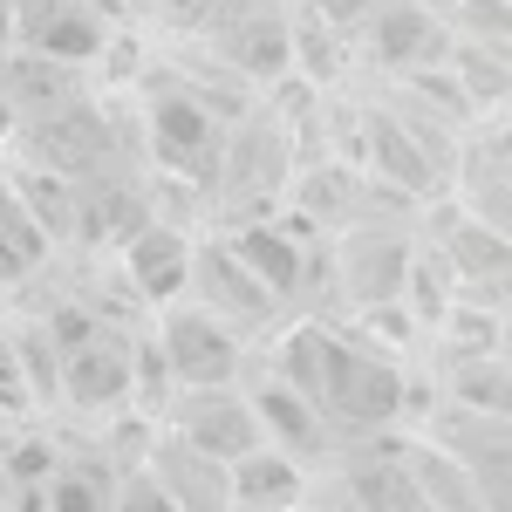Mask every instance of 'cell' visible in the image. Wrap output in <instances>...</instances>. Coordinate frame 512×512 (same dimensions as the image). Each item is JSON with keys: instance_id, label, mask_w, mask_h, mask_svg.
Here are the masks:
<instances>
[{"instance_id": "obj_1", "label": "cell", "mask_w": 512, "mask_h": 512, "mask_svg": "<svg viewBox=\"0 0 512 512\" xmlns=\"http://www.w3.org/2000/svg\"><path fill=\"white\" fill-rule=\"evenodd\" d=\"M171 431H178V444H192V451L219 458V465H233V458H246V451L267 444V437H260V417H253V403H246L233 383L178 390V403H171Z\"/></svg>"}, {"instance_id": "obj_2", "label": "cell", "mask_w": 512, "mask_h": 512, "mask_svg": "<svg viewBox=\"0 0 512 512\" xmlns=\"http://www.w3.org/2000/svg\"><path fill=\"white\" fill-rule=\"evenodd\" d=\"M164 376L178 390H212L239 376V335L205 308H171L164 315Z\"/></svg>"}, {"instance_id": "obj_3", "label": "cell", "mask_w": 512, "mask_h": 512, "mask_svg": "<svg viewBox=\"0 0 512 512\" xmlns=\"http://www.w3.org/2000/svg\"><path fill=\"white\" fill-rule=\"evenodd\" d=\"M301 499H308V472L274 444L226 465V512H301Z\"/></svg>"}, {"instance_id": "obj_4", "label": "cell", "mask_w": 512, "mask_h": 512, "mask_svg": "<svg viewBox=\"0 0 512 512\" xmlns=\"http://www.w3.org/2000/svg\"><path fill=\"white\" fill-rule=\"evenodd\" d=\"M458 212L485 233H506V130L499 123L458 151Z\"/></svg>"}, {"instance_id": "obj_5", "label": "cell", "mask_w": 512, "mask_h": 512, "mask_svg": "<svg viewBox=\"0 0 512 512\" xmlns=\"http://www.w3.org/2000/svg\"><path fill=\"white\" fill-rule=\"evenodd\" d=\"M144 472L158 478V492L178 512H226V465L192 451V444H178V437H158L151 444V465Z\"/></svg>"}, {"instance_id": "obj_6", "label": "cell", "mask_w": 512, "mask_h": 512, "mask_svg": "<svg viewBox=\"0 0 512 512\" xmlns=\"http://www.w3.org/2000/svg\"><path fill=\"white\" fill-rule=\"evenodd\" d=\"M123 267H130L144 301H178L192 287V246L178 233H164V226H144V233L123 239Z\"/></svg>"}, {"instance_id": "obj_7", "label": "cell", "mask_w": 512, "mask_h": 512, "mask_svg": "<svg viewBox=\"0 0 512 512\" xmlns=\"http://www.w3.org/2000/svg\"><path fill=\"white\" fill-rule=\"evenodd\" d=\"M62 383H69V396L76 403H117V396H130V383H137V355L123 349V342H103V335H89V342H76L69 349V369H62Z\"/></svg>"}, {"instance_id": "obj_8", "label": "cell", "mask_w": 512, "mask_h": 512, "mask_svg": "<svg viewBox=\"0 0 512 512\" xmlns=\"http://www.w3.org/2000/svg\"><path fill=\"white\" fill-rule=\"evenodd\" d=\"M151 137H158V151L171 164L219 158V123H212V110L192 103V96H164L158 110H151Z\"/></svg>"}, {"instance_id": "obj_9", "label": "cell", "mask_w": 512, "mask_h": 512, "mask_svg": "<svg viewBox=\"0 0 512 512\" xmlns=\"http://www.w3.org/2000/svg\"><path fill=\"white\" fill-rule=\"evenodd\" d=\"M444 76L458 82V103L465 110H499L506 103V48H485V41H458L451 48V69Z\"/></svg>"}, {"instance_id": "obj_10", "label": "cell", "mask_w": 512, "mask_h": 512, "mask_svg": "<svg viewBox=\"0 0 512 512\" xmlns=\"http://www.w3.org/2000/svg\"><path fill=\"white\" fill-rule=\"evenodd\" d=\"M48 239H41V219L28 212V192H14L0 178V280H21L41 267Z\"/></svg>"}, {"instance_id": "obj_11", "label": "cell", "mask_w": 512, "mask_h": 512, "mask_svg": "<svg viewBox=\"0 0 512 512\" xmlns=\"http://www.w3.org/2000/svg\"><path fill=\"white\" fill-rule=\"evenodd\" d=\"M369 21H376L369 41H376V55H383L390 69H403L424 41H437V21L417 7V0H390V7H383V14H369Z\"/></svg>"}, {"instance_id": "obj_12", "label": "cell", "mask_w": 512, "mask_h": 512, "mask_svg": "<svg viewBox=\"0 0 512 512\" xmlns=\"http://www.w3.org/2000/svg\"><path fill=\"white\" fill-rule=\"evenodd\" d=\"M451 403H465L478 417H506V355L499 349L465 355L458 376H451Z\"/></svg>"}, {"instance_id": "obj_13", "label": "cell", "mask_w": 512, "mask_h": 512, "mask_svg": "<svg viewBox=\"0 0 512 512\" xmlns=\"http://www.w3.org/2000/svg\"><path fill=\"white\" fill-rule=\"evenodd\" d=\"M349 492H355V506H362V512H431V506H424V492H417L410 472H403V458H390L383 472H355Z\"/></svg>"}, {"instance_id": "obj_14", "label": "cell", "mask_w": 512, "mask_h": 512, "mask_svg": "<svg viewBox=\"0 0 512 512\" xmlns=\"http://www.w3.org/2000/svg\"><path fill=\"white\" fill-rule=\"evenodd\" d=\"M48 512H110V492L82 472H62L48 485Z\"/></svg>"}, {"instance_id": "obj_15", "label": "cell", "mask_w": 512, "mask_h": 512, "mask_svg": "<svg viewBox=\"0 0 512 512\" xmlns=\"http://www.w3.org/2000/svg\"><path fill=\"white\" fill-rule=\"evenodd\" d=\"M110 512H178V506L158 492V478H151V472H130L117 492H110Z\"/></svg>"}, {"instance_id": "obj_16", "label": "cell", "mask_w": 512, "mask_h": 512, "mask_svg": "<svg viewBox=\"0 0 512 512\" xmlns=\"http://www.w3.org/2000/svg\"><path fill=\"white\" fill-rule=\"evenodd\" d=\"M301 506H308V512H362L349 485H328V492H315V485H308V499H301Z\"/></svg>"}, {"instance_id": "obj_17", "label": "cell", "mask_w": 512, "mask_h": 512, "mask_svg": "<svg viewBox=\"0 0 512 512\" xmlns=\"http://www.w3.org/2000/svg\"><path fill=\"white\" fill-rule=\"evenodd\" d=\"M321 7H328L335 28H349V21H362V14H376V0H321Z\"/></svg>"}]
</instances>
